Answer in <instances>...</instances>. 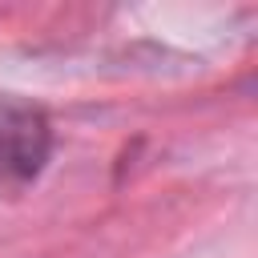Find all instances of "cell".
<instances>
[{"mask_svg":"<svg viewBox=\"0 0 258 258\" xmlns=\"http://www.w3.org/2000/svg\"><path fill=\"white\" fill-rule=\"evenodd\" d=\"M52 153L48 113L16 93H0V194L28 189Z\"/></svg>","mask_w":258,"mask_h":258,"instance_id":"cell-1","label":"cell"}]
</instances>
